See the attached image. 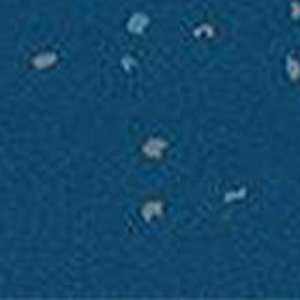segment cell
<instances>
[{
  "label": "cell",
  "mask_w": 300,
  "mask_h": 300,
  "mask_svg": "<svg viewBox=\"0 0 300 300\" xmlns=\"http://www.w3.org/2000/svg\"><path fill=\"white\" fill-rule=\"evenodd\" d=\"M214 27H218V21H216V19H208V21H205V23L201 21L195 29L197 30H205V29L210 30V29H214ZM193 34H195V36H203L205 32H193ZM206 38H208V40H218L220 34H218V32H206Z\"/></svg>",
  "instance_id": "6da1fadb"
}]
</instances>
